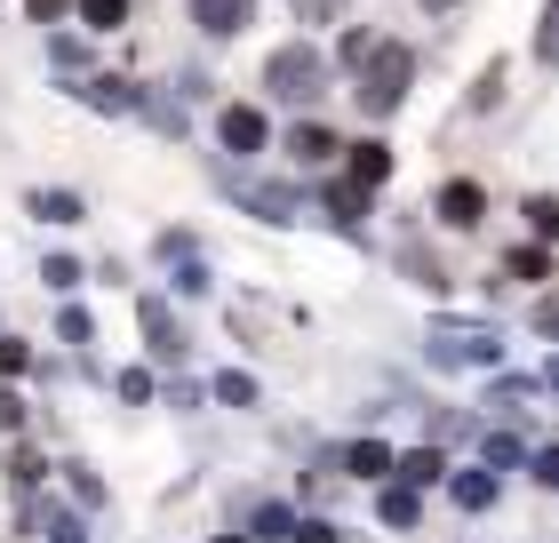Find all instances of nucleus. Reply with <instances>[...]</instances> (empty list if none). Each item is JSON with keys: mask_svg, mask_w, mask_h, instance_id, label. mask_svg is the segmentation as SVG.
I'll use <instances>...</instances> for the list:
<instances>
[{"mask_svg": "<svg viewBox=\"0 0 559 543\" xmlns=\"http://www.w3.org/2000/svg\"><path fill=\"white\" fill-rule=\"evenodd\" d=\"M336 9H344V0H296V16H304V24H328Z\"/></svg>", "mask_w": 559, "mask_h": 543, "instance_id": "nucleus-26", "label": "nucleus"}, {"mask_svg": "<svg viewBox=\"0 0 559 543\" xmlns=\"http://www.w3.org/2000/svg\"><path fill=\"white\" fill-rule=\"evenodd\" d=\"M240 200H248V209H264V216H288V209H296V192H280V185H272V192H264V185H240Z\"/></svg>", "mask_w": 559, "mask_h": 543, "instance_id": "nucleus-17", "label": "nucleus"}, {"mask_svg": "<svg viewBox=\"0 0 559 543\" xmlns=\"http://www.w3.org/2000/svg\"><path fill=\"white\" fill-rule=\"evenodd\" d=\"M16 424H24V408H16L9 392H0V432H16Z\"/></svg>", "mask_w": 559, "mask_h": 543, "instance_id": "nucleus-30", "label": "nucleus"}, {"mask_svg": "<svg viewBox=\"0 0 559 543\" xmlns=\"http://www.w3.org/2000/svg\"><path fill=\"white\" fill-rule=\"evenodd\" d=\"M136 320H144V335H152V352H168V359L185 352V335H176V320H168V304H152V296H144V304H136Z\"/></svg>", "mask_w": 559, "mask_h": 543, "instance_id": "nucleus-9", "label": "nucleus"}, {"mask_svg": "<svg viewBox=\"0 0 559 543\" xmlns=\"http://www.w3.org/2000/svg\"><path fill=\"white\" fill-rule=\"evenodd\" d=\"M344 463H352L360 480H384V472H400V456L384 448V439H352V448H344Z\"/></svg>", "mask_w": 559, "mask_h": 543, "instance_id": "nucleus-8", "label": "nucleus"}, {"mask_svg": "<svg viewBox=\"0 0 559 543\" xmlns=\"http://www.w3.org/2000/svg\"><path fill=\"white\" fill-rule=\"evenodd\" d=\"M527 472H536L544 487H559V448H536V463H527Z\"/></svg>", "mask_w": 559, "mask_h": 543, "instance_id": "nucleus-25", "label": "nucleus"}, {"mask_svg": "<svg viewBox=\"0 0 559 543\" xmlns=\"http://www.w3.org/2000/svg\"><path fill=\"white\" fill-rule=\"evenodd\" d=\"M33 216H48V224H72V216H81V200H72V192H33Z\"/></svg>", "mask_w": 559, "mask_h": 543, "instance_id": "nucleus-18", "label": "nucleus"}, {"mask_svg": "<svg viewBox=\"0 0 559 543\" xmlns=\"http://www.w3.org/2000/svg\"><path fill=\"white\" fill-rule=\"evenodd\" d=\"M479 209H488V192H479V185H440V224L472 232V224H479Z\"/></svg>", "mask_w": 559, "mask_h": 543, "instance_id": "nucleus-6", "label": "nucleus"}, {"mask_svg": "<svg viewBox=\"0 0 559 543\" xmlns=\"http://www.w3.org/2000/svg\"><path fill=\"white\" fill-rule=\"evenodd\" d=\"M296 543H344V535L328 528V520H304V528H296Z\"/></svg>", "mask_w": 559, "mask_h": 543, "instance_id": "nucleus-27", "label": "nucleus"}, {"mask_svg": "<svg viewBox=\"0 0 559 543\" xmlns=\"http://www.w3.org/2000/svg\"><path fill=\"white\" fill-rule=\"evenodd\" d=\"M216 137H224V152H264L272 144V120L257 105H233V113L216 120Z\"/></svg>", "mask_w": 559, "mask_h": 543, "instance_id": "nucleus-4", "label": "nucleus"}, {"mask_svg": "<svg viewBox=\"0 0 559 543\" xmlns=\"http://www.w3.org/2000/svg\"><path fill=\"white\" fill-rule=\"evenodd\" d=\"M48 535H57V543H81V520H64V511H57V520H48Z\"/></svg>", "mask_w": 559, "mask_h": 543, "instance_id": "nucleus-28", "label": "nucleus"}, {"mask_svg": "<svg viewBox=\"0 0 559 543\" xmlns=\"http://www.w3.org/2000/svg\"><path fill=\"white\" fill-rule=\"evenodd\" d=\"M264 88L280 96V105H312V96L328 88V57L320 48H272L264 57Z\"/></svg>", "mask_w": 559, "mask_h": 543, "instance_id": "nucleus-2", "label": "nucleus"}, {"mask_svg": "<svg viewBox=\"0 0 559 543\" xmlns=\"http://www.w3.org/2000/svg\"><path fill=\"white\" fill-rule=\"evenodd\" d=\"M216 400H233V408H248V400H257V383H248V376H216Z\"/></svg>", "mask_w": 559, "mask_h": 543, "instance_id": "nucleus-24", "label": "nucleus"}, {"mask_svg": "<svg viewBox=\"0 0 559 543\" xmlns=\"http://www.w3.org/2000/svg\"><path fill=\"white\" fill-rule=\"evenodd\" d=\"M496 96H503V64H488V72H479V88H472V105H479V113H488V105H496Z\"/></svg>", "mask_w": 559, "mask_h": 543, "instance_id": "nucleus-23", "label": "nucleus"}, {"mask_svg": "<svg viewBox=\"0 0 559 543\" xmlns=\"http://www.w3.org/2000/svg\"><path fill=\"white\" fill-rule=\"evenodd\" d=\"M81 96H88V105H105V113H129V88H120V81H88Z\"/></svg>", "mask_w": 559, "mask_h": 543, "instance_id": "nucleus-21", "label": "nucleus"}, {"mask_svg": "<svg viewBox=\"0 0 559 543\" xmlns=\"http://www.w3.org/2000/svg\"><path fill=\"white\" fill-rule=\"evenodd\" d=\"M24 9H33V16L48 24V16H64V0H24Z\"/></svg>", "mask_w": 559, "mask_h": 543, "instance_id": "nucleus-31", "label": "nucleus"}, {"mask_svg": "<svg viewBox=\"0 0 559 543\" xmlns=\"http://www.w3.org/2000/svg\"><path fill=\"white\" fill-rule=\"evenodd\" d=\"M288 152H296V161H328V152H344V144L328 137L320 120H304V128H288Z\"/></svg>", "mask_w": 559, "mask_h": 543, "instance_id": "nucleus-10", "label": "nucleus"}, {"mask_svg": "<svg viewBox=\"0 0 559 543\" xmlns=\"http://www.w3.org/2000/svg\"><path fill=\"white\" fill-rule=\"evenodd\" d=\"M81 16L96 24V33H112V24H120V16H129V0H81Z\"/></svg>", "mask_w": 559, "mask_h": 543, "instance_id": "nucleus-20", "label": "nucleus"}, {"mask_svg": "<svg viewBox=\"0 0 559 543\" xmlns=\"http://www.w3.org/2000/svg\"><path fill=\"white\" fill-rule=\"evenodd\" d=\"M257 535H264V543H272V535H296V520H288L280 504H264V511H257Z\"/></svg>", "mask_w": 559, "mask_h": 543, "instance_id": "nucleus-22", "label": "nucleus"}, {"mask_svg": "<svg viewBox=\"0 0 559 543\" xmlns=\"http://www.w3.org/2000/svg\"><path fill=\"white\" fill-rule=\"evenodd\" d=\"M527 232H536V240H559V200H551V192L527 200Z\"/></svg>", "mask_w": 559, "mask_h": 543, "instance_id": "nucleus-19", "label": "nucleus"}, {"mask_svg": "<svg viewBox=\"0 0 559 543\" xmlns=\"http://www.w3.org/2000/svg\"><path fill=\"white\" fill-rule=\"evenodd\" d=\"M360 200H368L360 185H328V216H336L344 232H360Z\"/></svg>", "mask_w": 559, "mask_h": 543, "instance_id": "nucleus-11", "label": "nucleus"}, {"mask_svg": "<svg viewBox=\"0 0 559 543\" xmlns=\"http://www.w3.org/2000/svg\"><path fill=\"white\" fill-rule=\"evenodd\" d=\"M344 57L360 64V113H400V96H408V81H416V57L400 40H384V33H352L344 40Z\"/></svg>", "mask_w": 559, "mask_h": 543, "instance_id": "nucleus-1", "label": "nucleus"}, {"mask_svg": "<svg viewBox=\"0 0 559 543\" xmlns=\"http://www.w3.org/2000/svg\"><path fill=\"white\" fill-rule=\"evenodd\" d=\"M384 528H416V487H384Z\"/></svg>", "mask_w": 559, "mask_h": 543, "instance_id": "nucleus-12", "label": "nucleus"}, {"mask_svg": "<svg viewBox=\"0 0 559 543\" xmlns=\"http://www.w3.org/2000/svg\"><path fill=\"white\" fill-rule=\"evenodd\" d=\"M224 543H240V535H224Z\"/></svg>", "mask_w": 559, "mask_h": 543, "instance_id": "nucleus-33", "label": "nucleus"}, {"mask_svg": "<svg viewBox=\"0 0 559 543\" xmlns=\"http://www.w3.org/2000/svg\"><path fill=\"white\" fill-rule=\"evenodd\" d=\"M431 480H440V456H431V448L400 456V487H431Z\"/></svg>", "mask_w": 559, "mask_h": 543, "instance_id": "nucleus-13", "label": "nucleus"}, {"mask_svg": "<svg viewBox=\"0 0 559 543\" xmlns=\"http://www.w3.org/2000/svg\"><path fill=\"white\" fill-rule=\"evenodd\" d=\"M9 368H24V344H9V335H0V376Z\"/></svg>", "mask_w": 559, "mask_h": 543, "instance_id": "nucleus-29", "label": "nucleus"}, {"mask_svg": "<svg viewBox=\"0 0 559 543\" xmlns=\"http://www.w3.org/2000/svg\"><path fill=\"white\" fill-rule=\"evenodd\" d=\"M536 57L559 64V0H544V16H536Z\"/></svg>", "mask_w": 559, "mask_h": 543, "instance_id": "nucleus-14", "label": "nucleus"}, {"mask_svg": "<svg viewBox=\"0 0 559 543\" xmlns=\"http://www.w3.org/2000/svg\"><path fill=\"white\" fill-rule=\"evenodd\" d=\"M455 504H464V511H488V504H496V480H488V472L455 480Z\"/></svg>", "mask_w": 559, "mask_h": 543, "instance_id": "nucleus-16", "label": "nucleus"}, {"mask_svg": "<svg viewBox=\"0 0 559 543\" xmlns=\"http://www.w3.org/2000/svg\"><path fill=\"white\" fill-rule=\"evenodd\" d=\"M384 176H392V152L384 144H352V176H344V185H360V192H376V185H384Z\"/></svg>", "mask_w": 559, "mask_h": 543, "instance_id": "nucleus-7", "label": "nucleus"}, {"mask_svg": "<svg viewBox=\"0 0 559 543\" xmlns=\"http://www.w3.org/2000/svg\"><path fill=\"white\" fill-rule=\"evenodd\" d=\"M248 16H257V0H192V24H200V33H216V40H233Z\"/></svg>", "mask_w": 559, "mask_h": 543, "instance_id": "nucleus-5", "label": "nucleus"}, {"mask_svg": "<svg viewBox=\"0 0 559 543\" xmlns=\"http://www.w3.org/2000/svg\"><path fill=\"white\" fill-rule=\"evenodd\" d=\"M503 280H520V288L544 280V248H512V256H503Z\"/></svg>", "mask_w": 559, "mask_h": 543, "instance_id": "nucleus-15", "label": "nucleus"}, {"mask_svg": "<svg viewBox=\"0 0 559 543\" xmlns=\"http://www.w3.org/2000/svg\"><path fill=\"white\" fill-rule=\"evenodd\" d=\"M431 359H440V368H464V359H472V368H488V359H496V328H455V320H440V328H431Z\"/></svg>", "mask_w": 559, "mask_h": 543, "instance_id": "nucleus-3", "label": "nucleus"}, {"mask_svg": "<svg viewBox=\"0 0 559 543\" xmlns=\"http://www.w3.org/2000/svg\"><path fill=\"white\" fill-rule=\"evenodd\" d=\"M424 9H455V0H424Z\"/></svg>", "mask_w": 559, "mask_h": 543, "instance_id": "nucleus-32", "label": "nucleus"}]
</instances>
